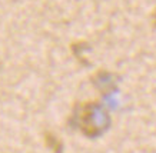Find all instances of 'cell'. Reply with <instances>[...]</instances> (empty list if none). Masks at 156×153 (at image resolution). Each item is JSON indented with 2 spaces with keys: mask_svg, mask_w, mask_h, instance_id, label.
Here are the masks:
<instances>
[{
  "mask_svg": "<svg viewBox=\"0 0 156 153\" xmlns=\"http://www.w3.org/2000/svg\"><path fill=\"white\" fill-rule=\"evenodd\" d=\"M44 137H46V140H50V142H52L53 150H55V152H60L62 150V142L56 137V136H55V134L53 133H46Z\"/></svg>",
  "mask_w": 156,
  "mask_h": 153,
  "instance_id": "cell-1",
  "label": "cell"
}]
</instances>
